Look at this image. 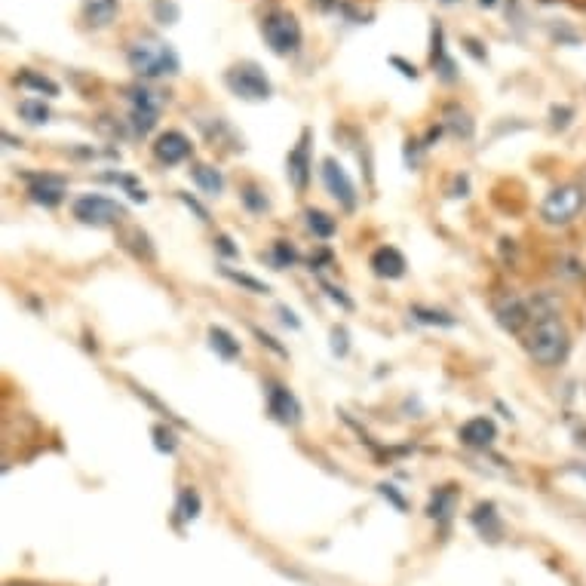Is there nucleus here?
I'll return each mask as SVG.
<instances>
[{
  "label": "nucleus",
  "instance_id": "41",
  "mask_svg": "<svg viewBox=\"0 0 586 586\" xmlns=\"http://www.w3.org/2000/svg\"><path fill=\"white\" fill-rule=\"evenodd\" d=\"M464 43H467V53H470V56H473L476 62H485V59H488V56H485V50H479V47H482V43H479V40L467 37Z\"/></svg>",
  "mask_w": 586,
  "mask_h": 586
},
{
  "label": "nucleus",
  "instance_id": "11",
  "mask_svg": "<svg viewBox=\"0 0 586 586\" xmlns=\"http://www.w3.org/2000/svg\"><path fill=\"white\" fill-rule=\"evenodd\" d=\"M28 178V197L40 206H59L65 200V178L59 175H25Z\"/></svg>",
  "mask_w": 586,
  "mask_h": 586
},
{
  "label": "nucleus",
  "instance_id": "1",
  "mask_svg": "<svg viewBox=\"0 0 586 586\" xmlns=\"http://www.w3.org/2000/svg\"><path fill=\"white\" fill-rule=\"evenodd\" d=\"M126 62L142 80H166L182 71V59L163 37L142 34L126 43Z\"/></svg>",
  "mask_w": 586,
  "mask_h": 586
},
{
  "label": "nucleus",
  "instance_id": "28",
  "mask_svg": "<svg viewBox=\"0 0 586 586\" xmlns=\"http://www.w3.org/2000/svg\"><path fill=\"white\" fill-rule=\"evenodd\" d=\"M221 274H224V277H228L231 283H237V286L249 289L252 295H267V292H270V286H267V283H261V280H255V277H249V274H240V270L221 267Z\"/></svg>",
  "mask_w": 586,
  "mask_h": 586
},
{
  "label": "nucleus",
  "instance_id": "12",
  "mask_svg": "<svg viewBox=\"0 0 586 586\" xmlns=\"http://www.w3.org/2000/svg\"><path fill=\"white\" fill-rule=\"evenodd\" d=\"M494 317H498V323L507 329V332H522L528 323H534V310H531V304L528 301H522V298H516V295H510V298H504L498 307H494Z\"/></svg>",
  "mask_w": 586,
  "mask_h": 586
},
{
  "label": "nucleus",
  "instance_id": "40",
  "mask_svg": "<svg viewBox=\"0 0 586 586\" xmlns=\"http://www.w3.org/2000/svg\"><path fill=\"white\" fill-rule=\"evenodd\" d=\"M252 332H255V338H258L261 344H267V347H270V350H274V353H280V356H286V350H283V347H280V344H277L274 338H270L267 332H261V329H252Z\"/></svg>",
  "mask_w": 586,
  "mask_h": 586
},
{
  "label": "nucleus",
  "instance_id": "5",
  "mask_svg": "<svg viewBox=\"0 0 586 586\" xmlns=\"http://www.w3.org/2000/svg\"><path fill=\"white\" fill-rule=\"evenodd\" d=\"M583 203H586V191L580 185H559L540 203V218L553 224V228H562V224H571L580 215Z\"/></svg>",
  "mask_w": 586,
  "mask_h": 586
},
{
  "label": "nucleus",
  "instance_id": "22",
  "mask_svg": "<svg viewBox=\"0 0 586 586\" xmlns=\"http://www.w3.org/2000/svg\"><path fill=\"white\" fill-rule=\"evenodd\" d=\"M445 126L452 129L458 139H473V117L461 108V105H448L445 108Z\"/></svg>",
  "mask_w": 586,
  "mask_h": 586
},
{
  "label": "nucleus",
  "instance_id": "25",
  "mask_svg": "<svg viewBox=\"0 0 586 586\" xmlns=\"http://www.w3.org/2000/svg\"><path fill=\"white\" fill-rule=\"evenodd\" d=\"M307 228H310V234L313 237H320V240H329V237H335V231H338V224H335V218H329L326 212H320V209H307Z\"/></svg>",
  "mask_w": 586,
  "mask_h": 586
},
{
  "label": "nucleus",
  "instance_id": "16",
  "mask_svg": "<svg viewBox=\"0 0 586 586\" xmlns=\"http://www.w3.org/2000/svg\"><path fill=\"white\" fill-rule=\"evenodd\" d=\"M455 507H458V488L455 485H442V488H436V494L430 498L427 516L436 519L439 525H448V519H452Z\"/></svg>",
  "mask_w": 586,
  "mask_h": 586
},
{
  "label": "nucleus",
  "instance_id": "39",
  "mask_svg": "<svg viewBox=\"0 0 586 586\" xmlns=\"http://www.w3.org/2000/svg\"><path fill=\"white\" fill-rule=\"evenodd\" d=\"M323 289H326V292H329V298H332V301H338L341 307H347V310L353 307V301H350L341 289H335V286H329V283H323Z\"/></svg>",
  "mask_w": 586,
  "mask_h": 586
},
{
  "label": "nucleus",
  "instance_id": "15",
  "mask_svg": "<svg viewBox=\"0 0 586 586\" xmlns=\"http://www.w3.org/2000/svg\"><path fill=\"white\" fill-rule=\"evenodd\" d=\"M458 439H461V445H467V448H488L494 439H498V427H494V421L491 418H470L461 430H458Z\"/></svg>",
  "mask_w": 586,
  "mask_h": 586
},
{
  "label": "nucleus",
  "instance_id": "17",
  "mask_svg": "<svg viewBox=\"0 0 586 586\" xmlns=\"http://www.w3.org/2000/svg\"><path fill=\"white\" fill-rule=\"evenodd\" d=\"M120 0H83V19L89 28H108L117 19Z\"/></svg>",
  "mask_w": 586,
  "mask_h": 586
},
{
  "label": "nucleus",
  "instance_id": "36",
  "mask_svg": "<svg viewBox=\"0 0 586 586\" xmlns=\"http://www.w3.org/2000/svg\"><path fill=\"white\" fill-rule=\"evenodd\" d=\"M332 350H335L338 356L347 353V332H344V329H332Z\"/></svg>",
  "mask_w": 586,
  "mask_h": 586
},
{
  "label": "nucleus",
  "instance_id": "34",
  "mask_svg": "<svg viewBox=\"0 0 586 586\" xmlns=\"http://www.w3.org/2000/svg\"><path fill=\"white\" fill-rule=\"evenodd\" d=\"M550 117H553V126H556V129H565V126H568V117H574V111H571L568 105H562V108H553Z\"/></svg>",
  "mask_w": 586,
  "mask_h": 586
},
{
  "label": "nucleus",
  "instance_id": "26",
  "mask_svg": "<svg viewBox=\"0 0 586 586\" xmlns=\"http://www.w3.org/2000/svg\"><path fill=\"white\" fill-rule=\"evenodd\" d=\"M200 510H203V501H200V494L194 488H185L182 494H178V507H175L178 519L194 522L200 516Z\"/></svg>",
  "mask_w": 586,
  "mask_h": 586
},
{
  "label": "nucleus",
  "instance_id": "14",
  "mask_svg": "<svg viewBox=\"0 0 586 586\" xmlns=\"http://www.w3.org/2000/svg\"><path fill=\"white\" fill-rule=\"evenodd\" d=\"M369 267L375 270V277H381V280H399V277H405V267H409V264H405V255L396 246H381V249L372 252Z\"/></svg>",
  "mask_w": 586,
  "mask_h": 586
},
{
  "label": "nucleus",
  "instance_id": "44",
  "mask_svg": "<svg viewBox=\"0 0 586 586\" xmlns=\"http://www.w3.org/2000/svg\"><path fill=\"white\" fill-rule=\"evenodd\" d=\"M442 4H445V7H452V4H461V0H442Z\"/></svg>",
  "mask_w": 586,
  "mask_h": 586
},
{
  "label": "nucleus",
  "instance_id": "4",
  "mask_svg": "<svg viewBox=\"0 0 586 586\" xmlns=\"http://www.w3.org/2000/svg\"><path fill=\"white\" fill-rule=\"evenodd\" d=\"M224 86L243 102H267L274 96V86H270L267 74L255 62H240L224 71Z\"/></svg>",
  "mask_w": 586,
  "mask_h": 586
},
{
  "label": "nucleus",
  "instance_id": "33",
  "mask_svg": "<svg viewBox=\"0 0 586 586\" xmlns=\"http://www.w3.org/2000/svg\"><path fill=\"white\" fill-rule=\"evenodd\" d=\"M390 65H393V68H399V74H402L405 80H418V68H415V65H409L402 56H390Z\"/></svg>",
  "mask_w": 586,
  "mask_h": 586
},
{
  "label": "nucleus",
  "instance_id": "32",
  "mask_svg": "<svg viewBox=\"0 0 586 586\" xmlns=\"http://www.w3.org/2000/svg\"><path fill=\"white\" fill-rule=\"evenodd\" d=\"M243 203H246L252 212H264V209H267V197H264L258 188H252V185L243 188Z\"/></svg>",
  "mask_w": 586,
  "mask_h": 586
},
{
  "label": "nucleus",
  "instance_id": "43",
  "mask_svg": "<svg viewBox=\"0 0 586 586\" xmlns=\"http://www.w3.org/2000/svg\"><path fill=\"white\" fill-rule=\"evenodd\" d=\"M479 7H485V10H494V7H498V0H479Z\"/></svg>",
  "mask_w": 586,
  "mask_h": 586
},
{
  "label": "nucleus",
  "instance_id": "10",
  "mask_svg": "<svg viewBox=\"0 0 586 586\" xmlns=\"http://www.w3.org/2000/svg\"><path fill=\"white\" fill-rule=\"evenodd\" d=\"M267 412L274 415V421L295 427L301 421V402L283 384H270V390H267Z\"/></svg>",
  "mask_w": 586,
  "mask_h": 586
},
{
  "label": "nucleus",
  "instance_id": "35",
  "mask_svg": "<svg viewBox=\"0 0 586 586\" xmlns=\"http://www.w3.org/2000/svg\"><path fill=\"white\" fill-rule=\"evenodd\" d=\"M178 200H182L191 212H197V218H200V221H209V212H206V209H203V206L191 197V194H178Z\"/></svg>",
  "mask_w": 586,
  "mask_h": 586
},
{
  "label": "nucleus",
  "instance_id": "2",
  "mask_svg": "<svg viewBox=\"0 0 586 586\" xmlns=\"http://www.w3.org/2000/svg\"><path fill=\"white\" fill-rule=\"evenodd\" d=\"M525 347H528V353H531V359L537 366L556 369V366L565 363L568 353H571V332L559 320V313H544V317H537L531 323Z\"/></svg>",
  "mask_w": 586,
  "mask_h": 586
},
{
  "label": "nucleus",
  "instance_id": "37",
  "mask_svg": "<svg viewBox=\"0 0 586 586\" xmlns=\"http://www.w3.org/2000/svg\"><path fill=\"white\" fill-rule=\"evenodd\" d=\"M215 246H218L224 255H231V258H234V255H240V249L231 243V237H224V234H218V237H215Z\"/></svg>",
  "mask_w": 586,
  "mask_h": 586
},
{
  "label": "nucleus",
  "instance_id": "42",
  "mask_svg": "<svg viewBox=\"0 0 586 586\" xmlns=\"http://www.w3.org/2000/svg\"><path fill=\"white\" fill-rule=\"evenodd\" d=\"M280 313H283V323H286V326H292V329H298V326H301V323H298V317H295V313H292L289 307H280Z\"/></svg>",
  "mask_w": 586,
  "mask_h": 586
},
{
  "label": "nucleus",
  "instance_id": "27",
  "mask_svg": "<svg viewBox=\"0 0 586 586\" xmlns=\"http://www.w3.org/2000/svg\"><path fill=\"white\" fill-rule=\"evenodd\" d=\"M16 111H19V117L25 120V123H47L53 114H50V108L47 105H43L40 99H25V102H19L16 105Z\"/></svg>",
  "mask_w": 586,
  "mask_h": 586
},
{
  "label": "nucleus",
  "instance_id": "8",
  "mask_svg": "<svg viewBox=\"0 0 586 586\" xmlns=\"http://www.w3.org/2000/svg\"><path fill=\"white\" fill-rule=\"evenodd\" d=\"M194 145L185 132H178V129H166L157 135V142H154V157L157 163L163 166H178V163H185L191 157Z\"/></svg>",
  "mask_w": 586,
  "mask_h": 586
},
{
  "label": "nucleus",
  "instance_id": "3",
  "mask_svg": "<svg viewBox=\"0 0 586 586\" xmlns=\"http://www.w3.org/2000/svg\"><path fill=\"white\" fill-rule=\"evenodd\" d=\"M261 34H264V43L270 47V53H277V56H295L301 50V37H304L298 16H292L286 10L264 16Z\"/></svg>",
  "mask_w": 586,
  "mask_h": 586
},
{
  "label": "nucleus",
  "instance_id": "23",
  "mask_svg": "<svg viewBox=\"0 0 586 586\" xmlns=\"http://www.w3.org/2000/svg\"><path fill=\"white\" fill-rule=\"evenodd\" d=\"M191 175H194V182H197V188L203 191V194H209V197H218L221 191H224V178H221V172L218 169H212V166H194L191 169Z\"/></svg>",
  "mask_w": 586,
  "mask_h": 586
},
{
  "label": "nucleus",
  "instance_id": "20",
  "mask_svg": "<svg viewBox=\"0 0 586 586\" xmlns=\"http://www.w3.org/2000/svg\"><path fill=\"white\" fill-rule=\"evenodd\" d=\"M129 111H142V114L160 117V111H163V96L154 93L151 86H132V89H129Z\"/></svg>",
  "mask_w": 586,
  "mask_h": 586
},
{
  "label": "nucleus",
  "instance_id": "13",
  "mask_svg": "<svg viewBox=\"0 0 586 586\" xmlns=\"http://www.w3.org/2000/svg\"><path fill=\"white\" fill-rule=\"evenodd\" d=\"M430 62H433V68H436V74H439V80L442 83H458V65H455V59L448 56V50H445V31H442V25H433V34H430Z\"/></svg>",
  "mask_w": 586,
  "mask_h": 586
},
{
  "label": "nucleus",
  "instance_id": "7",
  "mask_svg": "<svg viewBox=\"0 0 586 586\" xmlns=\"http://www.w3.org/2000/svg\"><path fill=\"white\" fill-rule=\"evenodd\" d=\"M323 185H326V191L341 203V209H347V212L356 209V188H353V182H350L347 169H344L335 157H326V160H323Z\"/></svg>",
  "mask_w": 586,
  "mask_h": 586
},
{
  "label": "nucleus",
  "instance_id": "45",
  "mask_svg": "<svg viewBox=\"0 0 586 586\" xmlns=\"http://www.w3.org/2000/svg\"><path fill=\"white\" fill-rule=\"evenodd\" d=\"M7 586H37V583H7Z\"/></svg>",
  "mask_w": 586,
  "mask_h": 586
},
{
  "label": "nucleus",
  "instance_id": "18",
  "mask_svg": "<svg viewBox=\"0 0 586 586\" xmlns=\"http://www.w3.org/2000/svg\"><path fill=\"white\" fill-rule=\"evenodd\" d=\"M470 522L488 540H498L504 534V525H501V516H498V510H494V504H479L470 516Z\"/></svg>",
  "mask_w": 586,
  "mask_h": 586
},
{
  "label": "nucleus",
  "instance_id": "30",
  "mask_svg": "<svg viewBox=\"0 0 586 586\" xmlns=\"http://www.w3.org/2000/svg\"><path fill=\"white\" fill-rule=\"evenodd\" d=\"M270 261H274L277 270H283V267H292L298 261V252L286 240H277L274 246H270Z\"/></svg>",
  "mask_w": 586,
  "mask_h": 586
},
{
  "label": "nucleus",
  "instance_id": "6",
  "mask_svg": "<svg viewBox=\"0 0 586 586\" xmlns=\"http://www.w3.org/2000/svg\"><path fill=\"white\" fill-rule=\"evenodd\" d=\"M74 218L83 224H93V228H108V224H117L126 218V206L105 197V194H83L74 200L71 206Z\"/></svg>",
  "mask_w": 586,
  "mask_h": 586
},
{
  "label": "nucleus",
  "instance_id": "24",
  "mask_svg": "<svg viewBox=\"0 0 586 586\" xmlns=\"http://www.w3.org/2000/svg\"><path fill=\"white\" fill-rule=\"evenodd\" d=\"M412 317H415L418 323H424V326H439V329H455V326H458V320L452 317V313L433 310V307H421V304L412 307Z\"/></svg>",
  "mask_w": 586,
  "mask_h": 586
},
{
  "label": "nucleus",
  "instance_id": "29",
  "mask_svg": "<svg viewBox=\"0 0 586 586\" xmlns=\"http://www.w3.org/2000/svg\"><path fill=\"white\" fill-rule=\"evenodd\" d=\"M151 13L160 25H175L178 16H182V10H178L175 0H151Z\"/></svg>",
  "mask_w": 586,
  "mask_h": 586
},
{
  "label": "nucleus",
  "instance_id": "21",
  "mask_svg": "<svg viewBox=\"0 0 586 586\" xmlns=\"http://www.w3.org/2000/svg\"><path fill=\"white\" fill-rule=\"evenodd\" d=\"M209 347L221 356V359H237L240 356V341L221 326H212L209 329Z\"/></svg>",
  "mask_w": 586,
  "mask_h": 586
},
{
  "label": "nucleus",
  "instance_id": "38",
  "mask_svg": "<svg viewBox=\"0 0 586 586\" xmlns=\"http://www.w3.org/2000/svg\"><path fill=\"white\" fill-rule=\"evenodd\" d=\"M378 488H381V494H384V498H387V501H393V504H396L399 510H405V501H402V494H399V491H396L393 485H378Z\"/></svg>",
  "mask_w": 586,
  "mask_h": 586
},
{
  "label": "nucleus",
  "instance_id": "31",
  "mask_svg": "<svg viewBox=\"0 0 586 586\" xmlns=\"http://www.w3.org/2000/svg\"><path fill=\"white\" fill-rule=\"evenodd\" d=\"M151 436H154L157 452H163V455H172L175 448H178V439H175V433H172L169 427H163V424H157V427L151 430Z\"/></svg>",
  "mask_w": 586,
  "mask_h": 586
},
{
  "label": "nucleus",
  "instance_id": "19",
  "mask_svg": "<svg viewBox=\"0 0 586 586\" xmlns=\"http://www.w3.org/2000/svg\"><path fill=\"white\" fill-rule=\"evenodd\" d=\"M16 86L31 89V93H40V96H47V99H56L59 96V83L53 77H47V74L31 71V68H22L16 74Z\"/></svg>",
  "mask_w": 586,
  "mask_h": 586
},
{
  "label": "nucleus",
  "instance_id": "9",
  "mask_svg": "<svg viewBox=\"0 0 586 586\" xmlns=\"http://www.w3.org/2000/svg\"><path fill=\"white\" fill-rule=\"evenodd\" d=\"M310 135H313L310 129L301 132L298 145L292 148V154L286 160V175H289V182H292V188L298 194H304L307 191V182H310Z\"/></svg>",
  "mask_w": 586,
  "mask_h": 586
}]
</instances>
